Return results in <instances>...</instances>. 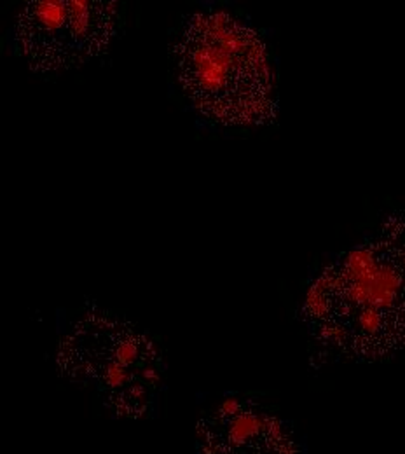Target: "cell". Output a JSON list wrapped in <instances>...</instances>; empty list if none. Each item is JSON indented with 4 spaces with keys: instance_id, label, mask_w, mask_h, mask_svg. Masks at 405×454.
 <instances>
[{
    "instance_id": "obj_2",
    "label": "cell",
    "mask_w": 405,
    "mask_h": 454,
    "mask_svg": "<svg viewBox=\"0 0 405 454\" xmlns=\"http://www.w3.org/2000/svg\"><path fill=\"white\" fill-rule=\"evenodd\" d=\"M180 82L194 107L228 126H257L275 114L269 58L261 37L224 11L191 18L176 44Z\"/></svg>"
},
{
    "instance_id": "obj_4",
    "label": "cell",
    "mask_w": 405,
    "mask_h": 454,
    "mask_svg": "<svg viewBox=\"0 0 405 454\" xmlns=\"http://www.w3.org/2000/svg\"><path fill=\"white\" fill-rule=\"evenodd\" d=\"M117 14L114 2H30L18 16L14 44L39 72L72 68L109 46Z\"/></svg>"
},
{
    "instance_id": "obj_5",
    "label": "cell",
    "mask_w": 405,
    "mask_h": 454,
    "mask_svg": "<svg viewBox=\"0 0 405 454\" xmlns=\"http://www.w3.org/2000/svg\"><path fill=\"white\" fill-rule=\"evenodd\" d=\"M199 454H299L287 427L252 402L228 400L198 427Z\"/></svg>"
},
{
    "instance_id": "obj_3",
    "label": "cell",
    "mask_w": 405,
    "mask_h": 454,
    "mask_svg": "<svg viewBox=\"0 0 405 454\" xmlns=\"http://www.w3.org/2000/svg\"><path fill=\"white\" fill-rule=\"evenodd\" d=\"M63 376L100 398L119 416L147 414L161 390L163 362L156 344L104 311H88L59 340Z\"/></svg>"
},
{
    "instance_id": "obj_1",
    "label": "cell",
    "mask_w": 405,
    "mask_h": 454,
    "mask_svg": "<svg viewBox=\"0 0 405 454\" xmlns=\"http://www.w3.org/2000/svg\"><path fill=\"white\" fill-rule=\"evenodd\" d=\"M311 334L353 358L405 351V243L376 239L329 264L308 290Z\"/></svg>"
}]
</instances>
